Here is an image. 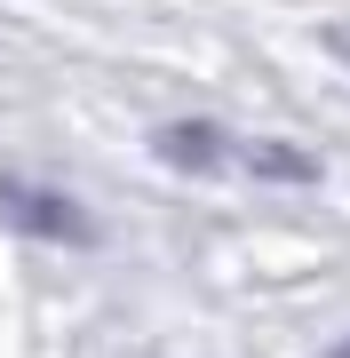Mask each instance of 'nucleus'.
I'll use <instances>...</instances> for the list:
<instances>
[{
  "mask_svg": "<svg viewBox=\"0 0 350 358\" xmlns=\"http://www.w3.org/2000/svg\"><path fill=\"white\" fill-rule=\"evenodd\" d=\"M0 207H8V223H24V231H48V239H80V215H64V199H48V192H16V183H0Z\"/></svg>",
  "mask_w": 350,
  "mask_h": 358,
  "instance_id": "f257e3e1",
  "label": "nucleus"
},
{
  "mask_svg": "<svg viewBox=\"0 0 350 358\" xmlns=\"http://www.w3.org/2000/svg\"><path fill=\"white\" fill-rule=\"evenodd\" d=\"M326 48H335L342 64H350V24H335V32H326Z\"/></svg>",
  "mask_w": 350,
  "mask_h": 358,
  "instance_id": "f03ea898",
  "label": "nucleus"
}]
</instances>
